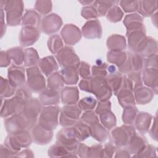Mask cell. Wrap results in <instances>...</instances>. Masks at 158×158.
I'll list each match as a JSON object with an SVG mask.
<instances>
[{
	"label": "cell",
	"mask_w": 158,
	"mask_h": 158,
	"mask_svg": "<svg viewBox=\"0 0 158 158\" xmlns=\"http://www.w3.org/2000/svg\"><path fill=\"white\" fill-rule=\"evenodd\" d=\"M39 20L40 17L33 10H29L27 12L23 17V24L25 25L27 23H35L37 25L39 23Z\"/></svg>",
	"instance_id": "obj_42"
},
{
	"label": "cell",
	"mask_w": 158,
	"mask_h": 158,
	"mask_svg": "<svg viewBox=\"0 0 158 158\" xmlns=\"http://www.w3.org/2000/svg\"><path fill=\"white\" fill-rule=\"evenodd\" d=\"M136 112L137 109L136 107L128 106L127 108H125L123 113V121L125 123L132 124L135 118Z\"/></svg>",
	"instance_id": "obj_39"
},
{
	"label": "cell",
	"mask_w": 158,
	"mask_h": 158,
	"mask_svg": "<svg viewBox=\"0 0 158 158\" xmlns=\"http://www.w3.org/2000/svg\"><path fill=\"white\" fill-rule=\"evenodd\" d=\"M122 79L123 78L121 73H118L117 72L114 73H110L106 78V81L109 86H110L111 89L114 91L115 94H116L122 85Z\"/></svg>",
	"instance_id": "obj_30"
},
{
	"label": "cell",
	"mask_w": 158,
	"mask_h": 158,
	"mask_svg": "<svg viewBox=\"0 0 158 158\" xmlns=\"http://www.w3.org/2000/svg\"><path fill=\"white\" fill-rule=\"evenodd\" d=\"M144 83L151 87L155 86L157 87V68H147L143 71V77Z\"/></svg>",
	"instance_id": "obj_29"
},
{
	"label": "cell",
	"mask_w": 158,
	"mask_h": 158,
	"mask_svg": "<svg viewBox=\"0 0 158 158\" xmlns=\"http://www.w3.org/2000/svg\"><path fill=\"white\" fill-rule=\"evenodd\" d=\"M5 10L7 13V23L10 25H17L20 22L23 10L22 1H6Z\"/></svg>",
	"instance_id": "obj_6"
},
{
	"label": "cell",
	"mask_w": 158,
	"mask_h": 158,
	"mask_svg": "<svg viewBox=\"0 0 158 158\" xmlns=\"http://www.w3.org/2000/svg\"><path fill=\"white\" fill-rule=\"evenodd\" d=\"M122 16L123 12L118 7L115 6L110 9V10L108 12L107 17L110 21L112 22H116L120 21Z\"/></svg>",
	"instance_id": "obj_41"
},
{
	"label": "cell",
	"mask_w": 158,
	"mask_h": 158,
	"mask_svg": "<svg viewBox=\"0 0 158 158\" xmlns=\"http://www.w3.org/2000/svg\"><path fill=\"white\" fill-rule=\"evenodd\" d=\"M62 30L68 33H70V35L63 37L65 42L67 44H72V45L75 44L81 38V34H80V30L77 27L72 24L65 25L63 28Z\"/></svg>",
	"instance_id": "obj_18"
},
{
	"label": "cell",
	"mask_w": 158,
	"mask_h": 158,
	"mask_svg": "<svg viewBox=\"0 0 158 158\" xmlns=\"http://www.w3.org/2000/svg\"><path fill=\"white\" fill-rule=\"evenodd\" d=\"M107 47L112 51H121L125 48V40L123 37L119 35H112L107 40Z\"/></svg>",
	"instance_id": "obj_28"
},
{
	"label": "cell",
	"mask_w": 158,
	"mask_h": 158,
	"mask_svg": "<svg viewBox=\"0 0 158 158\" xmlns=\"http://www.w3.org/2000/svg\"><path fill=\"white\" fill-rule=\"evenodd\" d=\"M8 78L15 87L23 86L25 83V70L23 67L12 65L8 70Z\"/></svg>",
	"instance_id": "obj_13"
},
{
	"label": "cell",
	"mask_w": 158,
	"mask_h": 158,
	"mask_svg": "<svg viewBox=\"0 0 158 158\" xmlns=\"http://www.w3.org/2000/svg\"><path fill=\"white\" fill-rule=\"evenodd\" d=\"M121 6L125 12L135 11L138 8V1H122Z\"/></svg>",
	"instance_id": "obj_47"
},
{
	"label": "cell",
	"mask_w": 158,
	"mask_h": 158,
	"mask_svg": "<svg viewBox=\"0 0 158 158\" xmlns=\"http://www.w3.org/2000/svg\"><path fill=\"white\" fill-rule=\"evenodd\" d=\"M40 100L43 105L57 104L59 102V93L49 88L44 89L40 95Z\"/></svg>",
	"instance_id": "obj_19"
},
{
	"label": "cell",
	"mask_w": 158,
	"mask_h": 158,
	"mask_svg": "<svg viewBox=\"0 0 158 158\" xmlns=\"http://www.w3.org/2000/svg\"><path fill=\"white\" fill-rule=\"evenodd\" d=\"M141 4L139 6V12L144 16L148 17L151 15V14L154 12L153 2L152 4L148 5L149 1H139Z\"/></svg>",
	"instance_id": "obj_44"
},
{
	"label": "cell",
	"mask_w": 158,
	"mask_h": 158,
	"mask_svg": "<svg viewBox=\"0 0 158 158\" xmlns=\"http://www.w3.org/2000/svg\"><path fill=\"white\" fill-rule=\"evenodd\" d=\"M61 99L64 104H75L78 100V91L76 87H66L61 93Z\"/></svg>",
	"instance_id": "obj_17"
},
{
	"label": "cell",
	"mask_w": 158,
	"mask_h": 158,
	"mask_svg": "<svg viewBox=\"0 0 158 158\" xmlns=\"http://www.w3.org/2000/svg\"><path fill=\"white\" fill-rule=\"evenodd\" d=\"M141 86H137V88H135V96L137 102L140 104H143L151 100L152 93L150 89L144 87H140Z\"/></svg>",
	"instance_id": "obj_27"
},
{
	"label": "cell",
	"mask_w": 158,
	"mask_h": 158,
	"mask_svg": "<svg viewBox=\"0 0 158 158\" xmlns=\"http://www.w3.org/2000/svg\"><path fill=\"white\" fill-rule=\"evenodd\" d=\"M96 104V100L92 97H86L83 98L78 103V107L80 109L83 110L93 109Z\"/></svg>",
	"instance_id": "obj_40"
},
{
	"label": "cell",
	"mask_w": 158,
	"mask_h": 158,
	"mask_svg": "<svg viewBox=\"0 0 158 158\" xmlns=\"http://www.w3.org/2000/svg\"><path fill=\"white\" fill-rule=\"evenodd\" d=\"M146 139L139 135H134L128 146L129 151L131 154H139L146 147Z\"/></svg>",
	"instance_id": "obj_24"
},
{
	"label": "cell",
	"mask_w": 158,
	"mask_h": 158,
	"mask_svg": "<svg viewBox=\"0 0 158 158\" xmlns=\"http://www.w3.org/2000/svg\"><path fill=\"white\" fill-rule=\"evenodd\" d=\"M72 128L78 141L85 140L91 134L90 127L83 122H77Z\"/></svg>",
	"instance_id": "obj_23"
},
{
	"label": "cell",
	"mask_w": 158,
	"mask_h": 158,
	"mask_svg": "<svg viewBox=\"0 0 158 158\" xmlns=\"http://www.w3.org/2000/svg\"><path fill=\"white\" fill-rule=\"evenodd\" d=\"M70 154L65 148L57 143L51 146L48 151V154L50 157L71 156Z\"/></svg>",
	"instance_id": "obj_35"
},
{
	"label": "cell",
	"mask_w": 158,
	"mask_h": 158,
	"mask_svg": "<svg viewBox=\"0 0 158 158\" xmlns=\"http://www.w3.org/2000/svg\"><path fill=\"white\" fill-rule=\"evenodd\" d=\"M142 18L138 14H130L127 15L124 20V23L127 28V31L135 30H143Z\"/></svg>",
	"instance_id": "obj_22"
},
{
	"label": "cell",
	"mask_w": 158,
	"mask_h": 158,
	"mask_svg": "<svg viewBox=\"0 0 158 158\" xmlns=\"http://www.w3.org/2000/svg\"><path fill=\"white\" fill-rule=\"evenodd\" d=\"M25 102L15 95L10 99H6L1 107V117H6L12 114H17L23 108Z\"/></svg>",
	"instance_id": "obj_10"
},
{
	"label": "cell",
	"mask_w": 158,
	"mask_h": 158,
	"mask_svg": "<svg viewBox=\"0 0 158 158\" xmlns=\"http://www.w3.org/2000/svg\"><path fill=\"white\" fill-rule=\"evenodd\" d=\"M151 115L148 113L141 112L138 115L136 121V127L141 133L148 131L151 120Z\"/></svg>",
	"instance_id": "obj_25"
},
{
	"label": "cell",
	"mask_w": 158,
	"mask_h": 158,
	"mask_svg": "<svg viewBox=\"0 0 158 158\" xmlns=\"http://www.w3.org/2000/svg\"><path fill=\"white\" fill-rule=\"evenodd\" d=\"M128 44L130 49L135 52H143L147 44V40L142 30L127 31Z\"/></svg>",
	"instance_id": "obj_7"
},
{
	"label": "cell",
	"mask_w": 158,
	"mask_h": 158,
	"mask_svg": "<svg viewBox=\"0 0 158 158\" xmlns=\"http://www.w3.org/2000/svg\"><path fill=\"white\" fill-rule=\"evenodd\" d=\"M135 133V129L132 127L122 126L117 128L112 131L113 142L119 148L127 146Z\"/></svg>",
	"instance_id": "obj_4"
},
{
	"label": "cell",
	"mask_w": 158,
	"mask_h": 158,
	"mask_svg": "<svg viewBox=\"0 0 158 158\" xmlns=\"http://www.w3.org/2000/svg\"><path fill=\"white\" fill-rule=\"evenodd\" d=\"M81 110L78 106L74 104L64 106L61 111L60 117V123L64 127L73 125L80 115Z\"/></svg>",
	"instance_id": "obj_8"
},
{
	"label": "cell",
	"mask_w": 158,
	"mask_h": 158,
	"mask_svg": "<svg viewBox=\"0 0 158 158\" xmlns=\"http://www.w3.org/2000/svg\"><path fill=\"white\" fill-rule=\"evenodd\" d=\"M81 120L86 124H89L90 125L99 122V120L94 113L92 111H88L85 113L81 117Z\"/></svg>",
	"instance_id": "obj_45"
},
{
	"label": "cell",
	"mask_w": 158,
	"mask_h": 158,
	"mask_svg": "<svg viewBox=\"0 0 158 158\" xmlns=\"http://www.w3.org/2000/svg\"><path fill=\"white\" fill-rule=\"evenodd\" d=\"M9 57L12 58L17 64H21L23 60V52L21 48L16 47L7 51Z\"/></svg>",
	"instance_id": "obj_38"
},
{
	"label": "cell",
	"mask_w": 158,
	"mask_h": 158,
	"mask_svg": "<svg viewBox=\"0 0 158 158\" xmlns=\"http://www.w3.org/2000/svg\"><path fill=\"white\" fill-rule=\"evenodd\" d=\"M56 57L60 65L64 68L70 66H73L77 68L79 66V58L71 48H64L59 51L56 55Z\"/></svg>",
	"instance_id": "obj_11"
},
{
	"label": "cell",
	"mask_w": 158,
	"mask_h": 158,
	"mask_svg": "<svg viewBox=\"0 0 158 158\" xmlns=\"http://www.w3.org/2000/svg\"><path fill=\"white\" fill-rule=\"evenodd\" d=\"M48 48L52 53H56L61 50L63 43L58 35L52 36L48 40Z\"/></svg>",
	"instance_id": "obj_37"
},
{
	"label": "cell",
	"mask_w": 158,
	"mask_h": 158,
	"mask_svg": "<svg viewBox=\"0 0 158 158\" xmlns=\"http://www.w3.org/2000/svg\"><path fill=\"white\" fill-rule=\"evenodd\" d=\"M28 85L33 91L39 92L44 89L45 80L36 67L28 69Z\"/></svg>",
	"instance_id": "obj_9"
},
{
	"label": "cell",
	"mask_w": 158,
	"mask_h": 158,
	"mask_svg": "<svg viewBox=\"0 0 158 158\" xmlns=\"http://www.w3.org/2000/svg\"><path fill=\"white\" fill-rule=\"evenodd\" d=\"M60 73H52L48 78V87L49 89L59 92L63 87L64 80Z\"/></svg>",
	"instance_id": "obj_32"
},
{
	"label": "cell",
	"mask_w": 158,
	"mask_h": 158,
	"mask_svg": "<svg viewBox=\"0 0 158 158\" xmlns=\"http://www.w3.org/2000/svg\"><path fill=\"white\" fill-rule=\"evenodd\" d=\"M90 131L93 137L100 142L104 141L108 137V132L99 124V122L90 125Z\"/></svg>",
	"instance_id": "obj_26"
},
{
	"label": "cell",
	"mask_w": 158,
	"mask_h": 158,
	"mask_svg": "<svg viewBox=\"0 0 158 158\" xmlns=\"http://www.w3.org/2000/svg\"><path fill=\"white\" fill-rule=\"evenodd\" d=\"M106 64H98V65L93 66L92 68V73L93 76L95 77H101L104 78L107 75L106 72Z\"/></svg>",
	"instance_id": "obj_43"
},
{
	"label": "cell",
	"mask_w": 158,
	"mask_h": 158,
	"mask_svg": "<svg viewBox=\"0 0 158 158\" xmlns=\"http://www.w3.org/2000/svg\"><path fill=\"white\" fill-rule=\"evenodd\" d=\"M102 123L109 130H110L116 124V119L114 115L110 111L100 115Z\"/></svg>",
	"instance_id": "obj_36"
},
{
	"label": "cell",
	"mask_w": 158,
	"mask_h": 158,
	"mask_svg": "<svg viewBox=\"0 0 158 158\" xmlns=\"http://www.w3.org/2000/svg\"><path fill=\"white\" fill-rule=\"evenodd\" d=\"M15 87L9 80L1 78V98H7L14 94Z\"/></svg>",
	"instance_id": "obj_33"
},
{
	"label": "cell",
	"mask_w": 158,
	"mask_h": 158,
	"mask_svg": "<svg viewBox=\"0 0 158 158\" xmlns=\"http://www.w3.org/2000/svg\"><path fill=\"white\" fill-rule=\"evenodd\" d=\"M39 65L42 72L46 76L52 74V72L57 70L58 69L57 65L52 56L42 59L39 62Z\"/></svg>",
	"instance_id": "obj_21"
},
{
	"label": "cell",
	"mask_w": 158,
	"mask_h": 158,
	"mask_svg": "<svg viewBox=\"0 0 158 158\" xmlns=\"http://www.w3.org/2000/svg\"><path fill=\"white\" fill-rule=\"evenodd\" d=\"M40 35L38 30L32 26H25L22 28L20 42L23 46L31 45L38 38Z\"/></svg>",
	"instance_id": "obj_12"
},
{
	"label": "cell",
	"mask_w": 158,
	"mask_h": 158,
	"mask_svg": "<svg viewBox=\"0 0 158 158\" xmlns=\"http://www.w3.org/2000/svg\"><path fill=\"white\" fill-rule=\"evenodd\" d=\"M89 65L84 62H81L80 65L79 71L80 76L84 79H89L90 78V73H89Z\"/></svg>",
	"instance_id": "obj_50"
},
{
	"label": "cell",
	"mask_w": 158,
	"mask_h": 158,
	"mask_svg": "<svg viewBox=\"0 0 158 158\" xmlns=\"http://www.w3.org/2000/svg\"><path fill=\"white\" fill-rule=\"evenodd\" d=\"M106 80L101 77H95L91 81V93L95 94L98 99L107 100L112 94V91Z\"/></svg>",
	"instance_id": "obj_5"
},
{
	"label": "cell",
	"mask_w": 158,
	"mask_h": 158,
	"mask_svg": "<svg viewBox=\"0 0 158 158\" xmlns=\"http://www.w3.org/2000/svg\"><path fill=\"white\" fill-rule=\"evenodd\" d=\"M91 78L83 79L80 81V88L81 90L91 93Z\"/></svg>",
	"instance_id": "obj_51"
},
{
	"label": "cell",
	"mask_w": 158,
	"mask_h": 158,
	"mask_svg": "<svg viewBox=\"0 0 158 158\" xmlns=\"http://www.w3.org/2000/svg\"><path fill=\"white\" fill-rule=\"evenodd\" d=\"M61 76L67 85L75 84L78 79L77 68L73 66L65 67L61 70Z\"/></svg>",
	"instance_id": "obj_20"
},
{
	"label": "cell",
	"mask_w": 158,
	"mask_h": 158,
	"mask_svg": "<svg viewBox=\"0 0 158 158\" xmlns=\"http://www.w3.org/2000/svg\"><path fill=\"white\" fill-rule=\"evenodd\" d=\"M31 138L27 131H23L14 135H10L6 141L5 145L14 154L17 153L22 147L26 148L30 145Z\"/></svg>",
	"instance_id": "obj_1"
},
{
	"label": "cell",
	"mask_w": 158,
	"mask_h": 158,
	"mask_svg": "<svg viewBox=\"0 0 158 158\" xmlns=\"http://www.w3.org/2000/svg\"><path fill=\"white\" fill-rule=\"evenodd\" d=\"M38 56L36 51L33 49H27L24 53V63L25 66L35 65L38 61Z\"/></svg>",
	"instance_id": "obj_34"
},
{
	"label": "cell",
	"mask_w": 158,
	"mask_h": 158,
	"mask_svg": "<svg viewBox=\"0 0 158 158\" xmlns=\"http://www.w3.org/2000/svg\"><path fill=\"white\" fill-rule=\"evenodd\" d=\"M82 16L86 19L96 18L98 16V12L94 7H86L83 9Z\"/></svg>",
	"instance_id": "obj_48"
},
{
	"label": "cell",
	"mask_w": 158,
	"mask_h": 158,
	"mask_svg": "<svg viewBox=\"0 0 158 158\" xmlns=\"http://www.w3.org/2000/svg\"><path fill=\"white\" fill-rule=\"evenodd\" d=\"M59 112L57 107L43 108L39 118V125L48 130L52 131L55 129L58 123Z\"/></svg>",
	"instance_id": "obj_3"
},
{
	"label": "cell",
	"mask_w": 158,
	"mask_h": 158,
	"mask_svg": "<svg viewBox=\"0 0 158 158\" xmlns=\"http://www.w3.org/2000/svg\"><path fill=\"white\" fill-rule=\"evenodd\" d=\"M77 139L73 128H65L59 131L57 135L56 143L65 148L71 154L74 153L77 148Z\"/></svg>",
	"instance_id": "obj_2"
},
{
	"label": "cell",
	"mask_w": 158,
	"mask_h": 158,
	"mask_svg": "<svg viewBox=\"0 0 158 158\" xmlns=\"http://www.w3.org/2000/svg\"><path fill=\"white\" fill-rule=\"evenodd\" d=\"M43 23L51 24L48 27L43 29L46 33H52L56 32L60 27L62 25L61 19L56 14H52L46 16L43 20Z\"/></svg>",
	"instance_id": "obj_16"
},
{
	"label": "cell",
	"mask_w": 158,
	"mask_h": 158,
	"mask_svg": "<svg viewBox=\"0 0 158 158\" xmlns=\"http://www.w3.org/2000/svg\"><path fill=\"white\" fill-rule=\"evenodd\" d=\"M110 102L106 101H101L99 102L98 107L96 109V112L98 114L101 115L102 114L106 113L110 111Z\"/></svg>",
	"instance_id": "obj_49"
},
{
	"label": "cell",
	"mask_w": 158,
	"mask_h": 158,
	"mask_svg": "<svg viewBox=\"0 0 158 158\" xmlns=\"http://www.w3.org/2000/svg\"><path fill=\"white\" fill-rule=\"evenodd\" d=\"M107 59L111 63L115 64L118 67L122 65L127 59L126 53L118 51H111L108 52Z\"/></svg>",
	"instance_id": "obj_31"
},
{
	"label": "cell",
	"mask_w": 158,
	"mask_h": 158,
	"mask_svg": "<svg viewBox=\"0 0 158 158\" xmlns=\"http://www.w3.org/2000/svg\"><path fill=\"white\" fill-rule=\"evenodd\" d=\"M33 138L37 144H45L52 139V132L41 127L40 125L34 127L32 132Z\"/></svg>",
	"instance_id": "obj_14"
},
{
	"label": "cell",
	"mask_w": 158,
	"mask_h": 158,
	"mask_svg": "<svg viewBox=\"0 0 158 158\" xmlns=\"http://www.w3.org/2000/svg\"><path fill=\"white\" fill-rule=\"evenodd\" d=\"M36 9L41 14H47L51 9L50 1H37L36 4Z\"/></svg>",
	"instance_id": "obj_46"
},
{
	"label": "cell",
	"mask_w": 158,
	"mask_h": 158,
	"mask_svg": "<svg viewBox=\"0 0 158 158\" xmlns=\"http://www.w3.org/2000/svg\"><path fill=\"white\" fill-rule=\"evenodd\" d=\"M82 33L87 38H100L101 36V27L98 20H90L87 22L83 27Z\"/></svg>",
	"instance_id": "obj_15"
}]
</instances>
